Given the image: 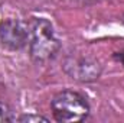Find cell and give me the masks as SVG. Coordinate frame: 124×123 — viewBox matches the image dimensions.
Listing matches in <instances>:
<instances>
[{
    "instance_id": "obj_1",
    "label": "cell",
    "mask_w": 124,
    "mask_h": 123,
    "mask_svg": "<svg viewBox=\"0 0 124 123\" xmlns=\"http://www.w3.org/2000/svg\"><path fill=\"white\" fill-rule=\"evenodd\" d=\"M29 48L35 61H46L58 52L59 41L46 19H33L29 25Z\"/></svg>"
},
{
    "instance_id": "obj_2",
    "label": "cell",
    "mask_w": 124,
    "mask_h": 123,
    "mask_svg": "<svg viewBox=\"0 0 124 123\" xmlns=\"http://www.w3.org/2000/svg\"><path fill=\"white\" fill-rule=\"evenodd\" d=\"M54 117L62 123L81 122L90 114V104L79 93L65 90L54 96L51 101Z\"/></svg>"
},
{
    "instance_id": "obj_3",
    "label": "cell",
    "mask_w": 124,
    "mask_h": 123,
    "mask_svg": "<svg viewBox=\"0 0 124 123\" xmlns=\"http://www.w3.org/2000/svg\"><path fill=\"white\" fill-rule=\"evenodd\" d=\"M29 42V26L19 20H4L0 23V45L9 51L22 49Z\"/></svg>"
},
{
    "instance_id": "obj_4",
    "label": "cell",
    "mask_w": 124,
    "mask_h": 123,
    "mask_svg": "<svg viewBox=\"0 0 124 123\" xmlns=\"http://www.w3.org/2000/svg\"><path fill=\"white\" fill-rule=\"evenodd\" d=\"M12 120H13L12 110H10L6 104L0 103V123H3V122H12Z\"/></svg>"
},
{
    "instance_id": "obj_5",
    "label": "cell",
    "mask_w": 124,
    "mask_h": 123,
    "mask_svg": "<svg viewBox=\"0 0 124 123\" xmlns=\"http://www.w3.org/2000/svg\"><path fill=\"white\" fill-rule=\"evenodd\" d=\"M19 122H48V119L46 117H43V116H38V114H25V116H20L19 119H17Z\"/></svg>"
},
{
    "instance_id": "obj_6",
    "label": "cell",
    "mask_w": 124,
    "mask_h": 123,
    "mask_svg": "<svg viewBox=\"0 0 124 123\" xmlns=\"http://www.w3.org/2000/svg\"><path fill=\"white\" fill-rule=\"evenodd\" d=\"M116 60H118V61H120V62L124 65V51H123V52H118V54H116Z\"/></svg>"
},
{
    "instance_id": "obj_7",
    "label": "cell",
    "mask_w": 124,
    "mask_h": 123,
    "mask_svg": "<svg viewBox=\"0 0 124 123\" xmlns=\"http://www.w3.org/2000/svg\"><path fill=\"white\" fill-rule=\"evenodd\" d=\"M82 3H91V1H95V0H81Z\"/></svg>"
},
{
    "instance_id": "obj_8",
    "label": "cell",
    "mask_w": 124,
    "mask_h": 123,
    "mask_svg": "<svg viewBox=\"0 0 124 123\" xmlns=\"http://www.w3.org/2000/svg\"><path fill=\"white\" fill-rule=\"evenodd\" d=\"M123 23H124V19H123Z\"/></svg>"
}]
</instances>
